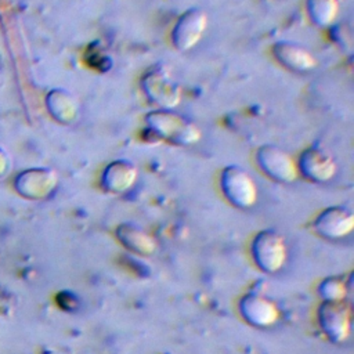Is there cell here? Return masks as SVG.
Returning a JSON list of instances; mask_svg holds the SVG:
<instances>
[{"instance_id": "obj_6", "label": "cell", "mask_w": 354, "mask_h": 354, "mask_svg": "<svg viewBox=\"0 0 354 354\" xmlns=\"http://www.w3.org/2000/svg\"><path fill=\"white\" fill-rule=\"evenodd\" d=\"M322 333L332 343L344 342L351 330V310L344 300L322 301L317 310Z\"/></svg>"}, {"instance_id": "obj_4", "label": "cell", "mask_w": 354, "mask_h": 354, "mask_svg": "<svg viewBox=\"0 0 354 354\" xmlns=\"http://www.w3.org/2000/svg\"><path fill=\"white\" fill-rule=\"evenodd\" d=\"M220 188L224 198L238 209H249L257 201L256 181L241 166L230 165L223 169Z\"/></svg>"}, {"instance_id": "obj_7", "label": "cell", "mask_w": 354, "mask_h": 354, "mask_svg": "<svg viewBox=\"0 0 354 354\" xmlns=\"http://www.w3.org/2000/svg\"><path fill=\"white\" fill-rule=\"evenodd\" d=\"M207 14L199 7L185 10L177 19L171 30V43L177 50L188 51L194 48L207 28Z\"/></svg>"}, {"instance_id": "obj_11", "label": "cell", "mask_w": 354, "mask_h": 354, "mask_svg": "<svg viewBox=\"0 0 354 354\" xmlns=\"http://www.w3.org/2000/svg\"><path fill=\"white\" fill-rule=\"evenodd\" d=\"M239 314L252 326L267 328L274 325L279 318L278 306L260 293H246L238 303Z\"/></svg>"}, {"instance_id": "obj_3", "label": "cell", "mask_w": 354, "mask_h": 354, "mask_svg": "<svg viewBox=\"0 0 354 354\" xmlns=\"http://www.w3.org/2000/svg\"><path fill=\"white\" fill-rule=\"evenodd\" d=\"M250 254L259 270L272 274L283 267L288 259V248L279 232L263 230L252 239Z\"/></svg>"}, {"instance_id": "obj_10", "label": "cell", "mask_w": 354, "mask_h": 354, "mask_svg": "<svg viewBox=\"0 0 354 354\" xmlns=\"http://www.w3.org/2000/svg\"><path fill=\"white\" fill-rule=\"evenodd\" d=\"M313 228L325 239H342L353 231L354 214L344 206H329L314 218Z\"/></svg>"}, {"instance_id": "obj_2", "label": "cell", "mask_w": 354, "mask_h": 354, "mask_svg": "<svg viewBox=\"0 0 354 354\" xmlns=\"http://www.w3.org/2000/svg\"><path fill=\"white\" fill-rule=\"evenodd\" d=\"M141 87L145 97L158 109L176 108L183 97V88L166 65L151 66L141 77Z\"/></svg>"}, {"instance_id": "obj_15", "label": "cell", "mask_w": 354, "mask_h": 354, "mask_svg": "<svg viewBox=\"0 0 354 354\" xmlns=\"http://www.w3.org/2000/svg\"><path fill=\"white\" fill-rule=\"evenodd\" d=\"M115 234L119 242L131 253L148 256L156 249L155 238L137 224L123 223L116 228Z\"/></svg>"}, {"instance_id": "obj_16", "label": "cell", "mask_w": 354, "mask_h": 354, "mask_svg": "<svg viewBox=\"0 0 354 354\" xmlns=\"http://www.w3.org/2000/svg\"><path fill=\"white\" fill-rule=\"evenodd\" d=\"M306 8L314 25L328 28L336 21L340 3L339 0H306Z\"/></svg>"}, {"instance_id": "obj_9", "label": "cell", "mask_w": 354, "mask_h": 354, "mask_svg": "<svg viewBox=\"0 0 354 354\" xmlns=\"http://www.w3.org/2000/svg\"><path fill=\"white\" fill-rule=\"evenodd\" d=\"M296 165L299 174L317 184L328 183L335 177L337 170V165L332 153L318 145L306 148L300 153Z\"/></svg>"}, {"instance_id": "obj_1", "label": "cell", "mask_w": 354, "mask_h": 354, "mask_svg": "<svg viewBox=\"0 0 354 354\" xmlns=\"http://www.w3.org/2000/svg\"><path fill=\"white\" fill-rule=\"evenodd\" d=\"M147 130L158 141L174 145H194L201 140V129L173 109H155L145 115Z\"/></svg>"}, {"instance_id": "obj_17", "label": "cell", "mask_w": 354, "mask_h": 354, "mask_svg": "<svg viewBox=\"0 0 354 354\" xmlns=\"http://www.w3.org/2000/svg\"><path fill=\"white\" fill-rule=\"evenodd\" d=\"M348 286L343 278L339 277H326L318 285V295L322 297V301H340L347 296Z\"/></svg>"}, {"instance_id": "obj_18", "label": "cell", "mask_w": 354, "mask_h": 354, "mask_svg": "<svg viewBox=\"0 0 354 354\" xmlns=\"http://www.w3.org/2000/svg\"><path fill=\"white\" fill-rule=\"evenodd\" d=\"M10 169H11L10 156H8V153L3 148H0V178L7 176Z\"/></svg>"}, {"instance_id": "obj_14", "label": "cell", "mask_w": 354, "mask_h": 354, "mask_svg": "<svg viewBox=\"0 0 354 354\" xmlns=\"http://www.w3.org/2000/svg\"><path fill=\"white\" fill-rule=\"evenodd\" d=\"M46 106L54 120L62 124L73 123L79 115L77 98L65 88H53L46 95Z\"/></svg>"}, {"instance_id": "obj_8", "label": "cell", "mask_w": 354, "mask_h": 354, "mask_svg": "<svg viewBox=\"0 0 354 354\" xmlns=\"http://www.w3.org/2000/svg\"><path fill=\"white\" fill-rule=\"evenodd\" d=\"M58 185V174L50 167H30L21 171L15 180V191L25 199L40 201L50 196Z\"/></svg>"}, {"instance_id": "obj_12", "label": "cell", "mask_w": 354, "mask_h": 354, "mask_svg": "<svg viewBox=\"0 0 354 354\" xmlns=\"http://www.w3.org/2000/svg\"><path fill=\"white\" fill-rule=\"evenodd\" d=\"M272 55L274 58L286 69L296 72V73H307L317 66V59L314 54L304 46L289 41L281 40L272 44Z\"/></svg>"}, {"instance_id": "obj_5", "label": "cell", "mask_w": 354, "mask_h": 354, "mask_svg": "<svg viewBox=\"0 0 354 354\" xmlns=\"http://www.w3.org/2000/svg\"><path fill=\"white\" fill-rule=\"evenodd\" d=\"M256 162L260 170L271 180L282 184L293 183L299 177L297 165L281 147L264 144L256 151Z\"/></svg>"}, {"instance_id": "obj_13", "label": "cell", "mask_w": 354, "mask_h": 354, "mask_svg": "<svg viewBox=\"0 0 354 354\" xmlns=\"http://www.w3.org/2000/svg\"><path fill=\"white\" fill-rule=\"evenodd\" d=\"M137 178L138 170L131 160L115 159L104 167L100 184L109 194H124L134 187Z\"/></svg>"}]
</instances>
